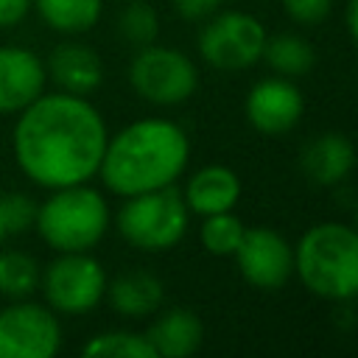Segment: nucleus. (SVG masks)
Here are the masks:
<instances>
[{
	"mask_svg": "<svg viewBox=\"0 0 358 358\" xmlns=\"http://www.w3.org/2000/svg\"><path fill=\"white\" fill-rule=\"evenodd\" d=\"M187 137L176 123L145 117L106 140L98 171L112 193L134 196L173 185L187 165Z\"/></svg>",
	"mask_w": 358,
	"mask_h": 358,
	"instance_id": "nucleus-2",
	"label": "nucleus"
},
{
	"mask_svg": "<svg viewBox=\"0 0 358 358\" xmlns=\"http://www.w3.org/2000/svg\"><path fill=\"white\" fill-rule=\"evenodd\" d=\"M263 56L280 76H305L316 62L310 42L296 34H280L266 39Z\"/></svg>",
	"mask_w": 358,
	"mask_h": 358,
	"instance_id": "nucleus-19",
	"label": "nucleus"
},
{
	"mask_svg": "<svg viewBox=\"0 0 358 358\" xmlns=\"http://www.w3.org/2000/svg\"><path fill=\"white\" fill-rule=\"evenodd\" d=\"M241 199V179L232 168L224 165H207L201 168L185 190V204L199 215L227 213Z\"/></svg>",
	"mask_w": 358,
	"mask_h": 358,
	"instance_id": "nucleus-15",
	"label": "nucleus"
},
{
	"mask_svg": "<svg viewBox=\"0 0 358 358\" xmlns=\"http://www.w3.org/2000/svg\"><path fill=\"white\" fill-rule=\"evenodd\" d=\"M355 145L336 131H324L302 148V171L316 185H336L355 168Z\"/></svg>",
	"mask_w": 358,
	"mask_h": 358,
	"instance_id": "nucleus-14",
	"label": "nucleus"
},
{
	"mask_svg": "<svg viewBox=\"0 0 358 358\" xmlns=\"http://www.w3.org/2000/svg\"><path fill=\"white\" fill-rule=\"evenodd\" d=\"M129 81L140 98L159 106H171L187 101L196 92L199 70L185 53L151 42L140 48V53L131 59Z\"/></svg>",
	"mask_w": 358,
	"mask_h": 358,
	"instance_id": "nucleus-6",
	"label": "nucleus"
},
{
	"mask_svg": "<svg viewBox=\"0 0 358 358\" xmlns=\"http://www.w3.org/2000/svg\"><path fill=\"white\" fill-rule=\"evenodd\" d=\"M8 238V229H6V218H3V207H0V243Z\"/></svg>",
	"mask_w": 358,
	"mask_h": 358,
	"instance_id": "nucleus-29",
	"label": "nucleus"
},
{
	"mask_svg": "<svg viewBox=\"0 0 358 358\" xmlns=\"http://www.w3.org/2000/svg\"><path fill=\"white\" fill-rule=\"evenodd\" d=\"M347 28H350V36L358 42V0H350L347 6Z\"/></svg>",
	"mask_w": 358,
	"mask_h": 358,
	"instance_id": "nucleus-28",
	"label": "nucleus"
},
{
	"mask_svg": "<svg viewBox=\"0 0 358 358\" xmlns=\"http://www.w3.org/2000/svg\"><path fill=\"white\" fill-rule=\"evenodd\" d=\"M235 257L243 280L268 291L285 285L294 271V252L288 241L280 232L266 227L246 229L235 249Z\"/></svg>",
	"mask_w": 358,
	"mask_h": 358,
	"instance_id": "nucleus-10",
	"label": "nucleus"
},
{
	"mask_svg": "<svg viewBox=\"0 0 358 358\" xmlns=\"http://www.w3.org/2000/svg\"><path fill=\"white\" fill-rule=\"evenodd\" d=\"M263 48L266 28L243 11H227L213 17L199 36L201 56L218 70H243L263 56Z\"/></svg>",
	"mask_w": 358,
	"mask_h": 358,
	"instance_id": "nucleus-8",
	"label": "nucleus"
},
{
	"mask_svg": "<svg viewBox=\"0 0 358 358\" xmlns=\"http://www.w3.org/2000/svg\"><path fill=\"white\" fill-rule=\"evenodd\" d=\"M0 207H3V218H6L8 235L25 232L36 221V204L25 193H6V196H0Z\"/></svg>",
	"mask_w": 358,
	"mask_h": 358,
	"instance_id": "nucleus-24",
	"label": "nucleus"
},
{
	"mask_svg": "<svg viewBox=\"0 0 358 358\" xmlns=\"http://www.w3.org/2000/svg\"><path fill=\"white\" fill-rule=\"evenodd\" d=\"M39 282V266L25 252H0V296L25 299Z\"/></svg>",
	"mask_w": 358,
	"mask_h": 358,
	"instance_id": "nucleus-20",
	"label": "nucleus"
},
{
	"mask_svg": "<svg viewBox=\"0 0 358 358\" xmlns=\"http://www.w3.org/2000/svg\"><path fill=\"white\" fill-rule=\"evenodd\" d=\"M31 6H34V0H0V28L20 25L28 17Z\"/></svg>",
	"mask_w": 358,
	"mask_h": 358,
	"instance_id": "nucleus-26",
	"label": "nucleus"
},
{
	"mask_svg": "<svg viewBox=\"0 0 358 358\" xmlns=\"http://www.w3.org/2000/svg\"><path fill=\"white\" fill-rule=\"evenodd\" d=\"M218 6H221V0H173V8H176L179 17H185V20H204V17H210Z\"/></svg>",
	"mask_w": 358,
	"mask_h": 358,
	"instance_id": "nucleus-27",
	"label": "nucleus"
},
{
	"mask_svg": "<svg viewBox=\"0 0 358 358\" xmlns=\"http://www.w3.org/2000/svg\"><path fill=\"white\" fill-rule=\"evenodd\" d=\"M109 294V302L112 308L120 313V316H129V319H143L148 313H154L162 302V282L148 274V271H126V274H117L112 280V285L106 288Z\"/></svg>",
	"mask_w": 358,
	"mask_h": 358,
	"instance_id": "nucleus-17",
	"label": "nucleus"
},
{
	"mask_svg": "<svg viewBox=\"0 0 358 358\" xmlns=\"http://www.w3.org/2000/svg\"><path fill=\"white\" fill-rule=\"evenodd\" d=\"M45 64L25 48H0V115L22 112L45 90Z\"/></svg>",
	"mask_w": 358,
	"mask_h": 358,
	"instance_id": "nucleus-12",
	"label": "nucleus"
},
{
	"mask_svg": "<svg viewBox=\"0 0 358 358\" xmlns=\"http://www.w3.org/2000/svg\"><path fill=\"white\" fill-rule=\"evenodd\" d=\"M117 28H120V34H123L126 42H131V45H137V48H145V45H151V42L157 39V34H159V20H157V11H154L148 3L131 0V3L120 11V17H117Z\"/></svg>",
	"mask_w": 358,
	"mask_h": 358,
	"instance_id": "nucleus-23",
	"label": "nucleus"
},
{
	"mask_svg": "<svg viewBox=\"0 0 358 358\" xmlns=\"http://www.w3.org/2000/svg\"><path fill=\"white\" fill-rule=\"evenodd\" d=\"M282 8L299 25H319L327 20L333 0H282Z\"/></svg>",
	"mask_w": 358,
	"mask_h": 358,
	"instance_id": "nucleus-25",
	"label": "nucleus"
},
{
	"mask_svg": "<svg viewBox=\"0 0 358 358\" xmlns=\"http://www.w3.org/2000/svg\"><path fill=\"white\" fill-rule=\"evenodd\" d=\"M117 213L120 235L143 252H165L179 243L187 229V204L173 185L126 196Z\"/></svg>",
	"mask_w": 358,
	"mask_h": 358,
	"instance_id": "nucleus-5",
	"label": "nucleus"
},
{
	"mask_svg": "<svg viewBox=\"0 0 358 358\" xmlns=\"http://www.w3.org/2000/svg\"><path fill=\"white\" fill-rule=\"evenodd\" d=\"M355 224H358V215H355ZM355 229H358V227H355Z\"/></svg>",
	"mask_w": 358,
	"mask_h": 358,
	"instance_id": "nucleus-30",
	"label": "nucleus"
},
{
	"mask_svg": "<svg viewBox=\"0 0 358 358\" xmlns=\"http://www.w3.org/2000/svg\"><path fill=\"white\" fill-rule=\"evenodd\" d=\"M62 344L53 308L17 302L0 310V358H50Z\"/></svg>",
	"mask_w": 358,
	"mask_h": 358,
	"instance_id": "nucleus-9",
	"label": "nucleus"
},
{
	"mask_svg": "<svg viewBox=\"0 0 358 358\" xmlns=\"http://www.w3.org/2000/svg\"><path fill=\"white\" fill-rule=\"evenodd\" d=\"M154 352L162 358H187L201 347L204 327L201 319L187 308H173L162 313L145 333Z\"/></svg>",
	"mask_w": 358,
	"mask_h": 358,
	"instance_id": "nucleus-16",
	"label": "nucleus"
},
{
	"mask_svg": "<svg viewBox=\"0 0 358 358\" xmlns=\"http://www.w3.org/2000/svg\"><path fill=\"white\" fill-rule=\"evenodd\" d=\"M42 291L53 310L67 316L87 313L106 294V274L87 252H62V257L45 268Z\"/></svg>",
	"mask_w": 358,
	"mask_h": 358,
	"instance_id": "nucleus-7",
	"label": "nucleus"
},
{
	"mask_svg": "<svg viewBox=\"0 0 358 358\" xmlns=\"http://www.w3.org/2000/svg\"><path fill=\"white\" fill-rule=\"evenodd\" d=\"M34 227L56 252H87L103 238L109 227V207L103 196L84 182L56 187L53 196L36 207Z\"/></svg>",
	"mask_w": 358,
	"mask_h": 358,
	"instance_id": "nucleus-4",
	"label": "nucleus"
},
{
	"mask_svg": "<svg viewBox=\"0 0 358 358\" xmlns=\"http://www.w3.org/2000/svg\"><path fill=\"white\" fill-rule=\"evenodd\" d=\"M87 358H157L151 341L137 333L115 330V333H101L90 338L81 350Z\"/></svg>",
	"mask_w": 358,
	"mask_h": 358,
	"instance_id": "nucleus-21",
	"label": "nucleus"
},
{
	"mask_svg": "<svg viewBox=\"0 0 358 358\" xmlns=\"http://www.w3.org/2000/svg\"><path fill=\"white\" fill-rule=\"evenodd\" d=\"M243 232H246V227L229 210L227 213H213L201 224V243H204V249L210 255H221V257L224 255H235Z\"/></svg>",
	"mask_w": 358,
	"mask_h": 358,
	"instance_id": "nucleus-22",
	"label": "nucleus"
},
{
	"mask_svg": "<svg viewBox=\"0 0 358 358\" xmlns=\"http://www.w3.org/2000/svg\"><path fill=\"white\" fill-rule=\"evenodd\" d=\"M45 73L53 78V84L62 92L73 95H90L103 81V62L101 56L78 42H62L50 50Z\"/></svg>",
	"mask_w": 358,
	"mask_h": 358,
	"instance_id": "nucleus-13",
	"label": "nucleus"
},
{
	"mask_svg": "<svg viewBox=\"0 0 358 358\" xmlns=\"http://www.w3.org/2000/svg\"><path fill=\"white\" fill-rule=\"evenodd\" d=\"M39 17L62 34H84L101 17V0H34Z\"/></svg>",
	"mask_w": 358,
	"mask_h": 358,
	"instance_id": "nucleus-18",
	"label": "nucleus"
},
{
	"mask_svg": "<svg viewBox=\"0 0 358 358\" xmlns=\"http://www.w3.org/2000/svg\"><path fill=\"white\" fill-rule=\"evenodd\" d=\"M106 126L101 112L73 92L39 95L14 126V157L20 171L42 187L81 185L98 173Z\"/></svg>",
	"mask_w": 358,
	"mask_h": 358,
	"instance_id": "nucleus-1",
	"label": "nucleus"
},
{
	"mask_svg": "<svg viewBox=\"0 0 358 358\" xmlns=\"http://www.w3.org/2000/svg\"><path fill=\"white\" fill-rule=\"evenodd\" d=\"M305 101L285 78H263L246 95V117L263 134H282L302 117Z\"/></svg>",
	"mask_w": 358,
	"mask_h": 358,
	"instance_id": "nucleus-11",
	"label": "nucleus"
},
{
	"mask_svg": "<svg viewBox=\"0 0 358 358\" xmlns=\"http://www.w3.org/2000/svg\"><path fill=\"white\" fill-rule=\"evenodd\" d=\"M294 268L316 296H358V229L330 221L310 227L294 249Z\"/></svg>",
	"mask_w": 358,
	"mask_h": 358,
	"instance_id": "nucleus-3",
	"label": "nucleus"
}]
</instances>
